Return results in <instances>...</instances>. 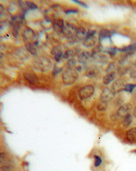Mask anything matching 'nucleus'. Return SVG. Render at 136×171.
<instances>
[{"label":"nucleus","instance_id":"obj_1","mask_svg":"<svg viewBox=\"0 0 136 171\" xmlns=\"http://www.w3.org/2000/svg\"><path fill=\"white\" fill-rule=\"evenodd\" d=\"M78 72L74 68H67L62 74V81L66 85H71L77 81Z\"/></svg>","mask_w":136,"mask_h":171},{"label":"nucleus","instance_id":"obj_2","mask_svg":"<svg viewBox=\"0 0 136 171\" xmlns=\"http://www.w3.org/2000/svg\"><path fill=\"white\" fill-rule=\"evenodd\" d=\"M95 92V88L92 85H86L82 87L78 91V96L81 100H85L90 98Z\"/></svg>","mask_w":136,"mask_h":171},{"label":"nucleus","instance_id":"obj_3","mask_svg":"<svg viewBox=\"0 0 136 171\" xmlns=\"http://www.w3.org/2000/svg\"><path fill=\"white\" fill-rule=\"evenodd\" d=\"M77 32L76 26L74 24L67 23L64 27L63 33V35L68 39H73L75 37V34Z\"/></svg>","mask_w":136,"mask_h":171},{"label":"nucleus","instance_id":"obj_4","mask_svg":"<svg viewBox=\"0 0 136 171\" xmlns=\"http://www.w3.org/2000/svg\"><path fill=\"white\" fill-rule=\"evenodd\" d=\"M115 95L116 93L111 88L106 87V88H105L102 91L100 96V100L101 102L107 103V102L112 100L115 97Z\"/></svg>","mask_w":136,"mask_h":171},{"label":"nucleus","instance_id":"obj_5","mask_svg":"<svg viewBox=\"0 0 136 171\" xmlns=\"http://www.w3.org/2000/svg\"><path fill=\"white\" fill-rule=\"evenodd\" d=\"M22 36H23V38L25 41H27L30 43H32L33 42H36L37 40V36L35 32L29 28L24 30Z\"/></svg>","mask_w":136,"mask_h":171},{"label":"nucleus","instance_id":"obj_6","mask_svg":"<svg viewBox=\"0 0 136 171\" xmlns=\"http://www.w3.org/2000/svg\"><path fill=\"white\" fill-rule=\"evenodd\" d=\"M35 64L37 68V70L44 72L48 70V68L51 66V61L50 62L48 59L40 58L36 62Z\"/></svg>","mask_w":136,"mask_h":171},{"label":"nucleus","instance_id":"obj_7","mask_svg":"<svg viewBox=\"0 0 136 171\" xmlns=\"http://www.w3.org/2000/svg\"><path fill=\"white\" fill-rule=\"evenodd\" d=\"M132 109V104L131 103H125L121 105L117 111V115L120 117H124L129 114Z\"/></svg>","mask_w":136,"mask_h":171},{"label":"nucleus","instance_id":"obj_8","mask_svg":"<svg viewBox=\"0 0 136 171\" xmlns=\"http://www.w3.org/2000/svg\"><path fill=\"white\" fill-rule=\"evenodd\" d=\"M126 85L127 84L125 81H124L123 78H119L117 79L116 81L113 83V84L111 87V89L116 93L118 92H120V91L124 90Z\"/></svg>","mask_w":136,"mask_h":171},{"label":"nucleus","instance_id":"obj_9","mask_svg":"<svg viewBox=\"0 0 136 171\" xmlns=\"http://www.w3.org/2000/svg\"><path fill=\"white\" fill-rule=\"evenodd\" d=\"M51 54L54 56V58L56 62H59L63 55L62 48L59 46L54 47L51 50Z\"/></svg>","mask_w":136,"mask_h":171},{"label":"nucleus","instance_id":"obj_10","mask_svg":"<svg viewBox=\"0 0 136 171\" xmlns=\"http://www.w3.org/2000/svg\"><path fill=\"white\" fill-rule=\"evenodd\" d=\"M126 138L131 143H136V127L130 128L126 132Z\"/></svg>","mask_w":136,"mask_h":171},{"label":"nucleus","instance_id":"obj_11","mask_svg":"<svg viewBox=\"0 0 136 171\" xmlns=\"http://www.w3.org/2000/svg\"><path fill=\"white\" fill-rule=\"evenodd\" d=\"M52 27H53V29L56 33H63L64 27H65L63 20L62 19L55 20L53 23V24H52Z\"/></svg>","mask_w":136,"mask_h":171},{"label":"nucleus","instance_id":"obj_12","mask_svg":"<svg viewBox=\"0 0 136 171\" xmlns=\"http://www.w3.org/2000/svg\"><path fill=\"white\" fill-rule=\"evenodd\" d=\"M97 42V38L95 36L91 37H87L83 41V45L86 48L94 47Z\"/></svg>","mask_w":136,"mask_h":171},{"label":"nucleus","instance_id":"obj_13","mask_svg":"<svg viewBox=\"0 0 136 171\" xmlns=\"http://www.w3.org/2000/svg\"><path fill=\"white\" fill-rule=\"evenodd\" d=\"M86 34H87V32H86L85 28H83V27H80V28L77 29L76 34H75V38L78 41L84 40L86 38Z\"/></svg>","mask_w":136,"mask_h":171},{"label":"nucleus","instance_id":"obj_14","mask_svg":"<svg viewBox=\"0 0 136 171\" xmlns=\"http://www.w3.org/2000/svg\"><path fill=\"white\" fill-rule=\"evenodd\" d=\"M98 73H99V71H98L97 68L93 65H90L86 68V74L88 77H90V78L95 77L97 75Z\"/></svg>","mask_w":136,"mask_h":171},{"label":"nucleus","instance_id":"obj_15","mask_svg":"<svg viewBox=\"0 0 136 171\" xmlns=\"http://www.w3.org/2000/svg\"><path fill=\"white\" fill-rule=\"evenodd\" d=\"M90 57H91V53L88 51H85L81 53L78 55V62L80 63H85L89 61Z\"/></svg>","mask_w":136,"mask_h":171},{"label":"nucleus","instance_id":"obj_16","mask_svg":"<svg viewBox=\"0 0 136 171\" xmlns=\"http://www.w3.org/2000/svg\"><path fill=\"white\" fill-rule=\"evenodd\" d=\"M116 78V74L114 72H112V73H108L105 76H104L103 78V83L105 85H108L110 84L111 83L114 81Z\"/></svg>","mask_w":136,"mask_h":171},{"label":"nucleus","instance_id":"obj_17","mask_svg":"<svg viewBox=\"0 0 136 171\" xmlns=\"http://www.w3.org/2000/svg\"><path fill=\"white\" fill-rule=\"evenodd\" d=\"M24 77L26 81L31 85L36 84L37 81V77L35 74H32V73H25L24 74Z\"/></svg>","mask_w":136,"mask_h":171},{"label":"nucleus","instance_id":"obj_18","mask_svg":"<svg viewBox=\"0 0 136 171\" xmlns=\"http://www.w3.org/2000/svg\"><path fill=\"white\" fill-rule=\"evenodd\" d=\"M111 36V32L107 29H101V32H100L99 35V40L100 42L104 40L105 39L109 38Z\"/></svg>","mask_w":136,"mask_h":171},{"label":"nucleus","instance_id":"obj_19","mask_svg":"<svg viewBox=\"0 0 136 171\" xmlns=\"http://www.w3.org/2000/svg\"><path fill=\"white\" fill-rule=\"evenodd\" d=\"M133 122V116L131 114H128L127 115L124 117L123 121V125L124 128H128L129 127L131 124Z\"/></svg>","mask_w":136,"mask_h":171},{"label":"nucleus","instance_id":"obj_20","mask_svg":"<svg viewBox=\"0 0 136 171\" xmlns=\"http://www.w3.org/2000/svg\"><path fill=\"white\" fill-rule=\"evenodd\" d=\"M119 51L120 52H123V53H134L135 51H136V44H131V45H129V46H127V47H124L122 48L119 49Z\"/></svg>","mask_w":136,"mask_h":171},{"label":"nucleus","instance_id":"obj_21","mask_svg":"<svg viewBox=\"0 0 136 171\" xmlns=\"http://www.w3.org/2000/svg\"><path fill=\"white\" fill-rule=\"evenodd\" d=\"M25 47L27 48V51L31 53V54L33 56H36L37 55V52L36 47H34V45L33 43H27L25 44Z\"/></svg>","mask_w":136,"mask_h":171},{"label":"nucleus","instance_id":"obj_22","mask_svg":"<svg viewBox=\"0 0 136 171\" xmlns=\"http://www.w3.org/2000/svg\"><path fill=\"white\" fill-rule=\"evenodd\" d=\"M21 28V23L20 21H18L14 24V28H13V34L15 37L18 35V33H19Z\"/></svg>","mask_w":136,"mask_h":171},{"label":"nucleus","instance_id":"obj_23","mask_svg":"<svg viewBox=\"0 0 136 171\" xmlns=\"http://www.w3.org/2000/svg\"><path fill=\"white\" fill-rule=\"evenodd\" d=\"M75 55V52L73 50H68L66 51L65 53H63V57L64 59H67L70 58H73V57Z\"/></svg>","mask_w":136,"mask_h":171},{"label":"nucleus","instance_id":"obj_24","mask_svg":"<svg viewBox=\"0 0 136 171\" xmlns=\"http://www.w3.org/2000/svg\"><path fill=\"white\" fill-rule=\"evenodd\" d=\"M136 87V84H132V83H129V84H127L125 87H124V91L127 92L132 93L133 91L135 89Z\"/></svg>","mask_w":136,"mask_h":171},{"label":"nucleus","instance_id":"obj_25","mask_svg":"<svg viewBox=\"0 0 136 171\" xmlns=\"http://www.w3.org/2000/svg\"><path fill=\"white\" fill-rule=\"evenodd\" d=\"M77 63V61L75 60V58H71L69 61H68V62L67 63V68H74V66H75Z\"/></svg>","mask_w":136,"mask_h":171},{"label":"nucleus","instance_id":"obj_26","mask_svg":"<svg viewBox=\"0 0 136 171\" xmlns=\"http://www.w3.org/2000/svg\"><path fill=\"white\" fill-rule=\"evenodd\" d=\"M94 159H95V161H94V166L95 167L100 166L102 164V159L101 158V157L98 156V155H95Z\"/></svg>","mask_w":136,"mask_h":171},{"label":"nucleus","instance_id":"obj_27","mask_svg":"<svg viewBox=\"0 0 136 171\" xmlns=\"http://www.w3.org/2000/svg\"><path fill=\"white\" fill-rule=\"evenodd\" d=\"M101 50H102V48H101V47L100 46V45H98V46H96L95 48H93V52L91 53V56L94 57V56L96 55L100 54V53L101 51Z\"/></svg>","mask_w":136,"mask_h":171},{"label":"nucleus","instance_id":"obj_28","mask_svg":"<svg viewBox=\"0 0 136 171\" xmlns=\"http://www.w3.org/2000/svg\"><path fill=\"white\" fill-rule=\"evenodd\" d=\"M25 4L29 9H32V10L37 9V6L35 4V3L32 2H26Z\"/></svg>","mask_w":136,"mask_h":171},{"label":"nucleus","instance_id":"obj_29","mask_svg":"<svg viewBox=\"0 0 136 171\" xmlns=\"http://www.w3.org/2000/svg\"><path fill=\"white\" fill-rule=\"evenodd\" d=\"M107 103H105V102H100V103L98 104L97 106V108L98 110H100V111H104V110L106 109L107 108Z\"/></svg>","mask_w":136,"mask_h":171},{"label":"nucleus","instance_id":"obj_30","mask_svg":"<svg viewBox=\"0 0 136 171\" xmlns=\"http://www.w3.org/2000/svg\"><path fill=\"white\" fill-rule=\"evenodd\" d=\"M0 171H14V170L11 166L5 165L0 166Z\"/></svg>","mask_w":136,"mask_h":171},{"label":"nucleus","instance_id":"obj_31","mask_svg":"<svg viewBox=\"0 0 136 171\" xmlns=\"http://www.w3.org/2000/svg\"><path fill=\"white\" fill-rule=\"evenodd\" d=\"M116 50L117 49L116 48H111L108 49L107 53H108V54L110 56H114L116 54Z\"/></svg>","mask_w":136,"mask_h":171},{"label":"nucleus","instance_id":"obj_32","mask_svg":"<svg viewBox=\"0 0 136 171\" xmlns=\"http://www.w3.org/2000/svg\"><path fill=\"white\" fill-rule=\"evenodd\" d=\"M6 159V154L3 152H0V164L4 162Z\"/></svg>","mask_w":136,"mask_h":171},{"label":"nucleus","instance_id":"obj_33","mask_svg":"<svg viewBox=\"0 0 136 171\" xmlns=\"http://www.w3.org/2000/svg\"><path fill=\"white\" fill-rule=\"evenodd\" d=\"M96 33V30L95 29H89V32H87V34H86V37H91V36H95V34Z\"/></svg>","mask_w":136,"mask_h":171},{"label":"nucleus","instance_id":"obj_34","mask_svg":"<svg viewBox=\"0 0 136 171\" xmlns=\"http://www.w3.org/2000/svg\"><path fill=\"white\" fill-rule=\"evenodd\" d=\"M114 69V64L113 63H111L108 66L107 70H106V72L108 73H112V70Z\"/></svg>","mask_w":136,"mask_h":171},{"label":"nucleus","instance_id":"obj_35","mask_svg":"<svg viewBox=\"0 0 136 171\" xmlns=\"http://www.w3.org/2000/svg\"><path fill=\"white\" fill-rule=\"evenodd\" d=\"M63 70V68H55L54 70H53V74H58L59 73H61V72Z\"/></svg>","mask_w":136,"mask_h":171},{"label":"nucleus","instance_id":"obj_36","mask_svg":"<svg viewBox=\"0 0 136 171\" xmlns=\"http://www.w3.org/2000/svg\"><path fill=\"white\" fill-rule=\"evenodd\" d=\"M78 11V10H68L66 11V14H70V13H76Z\"/></svg>","mask_w":136,"mask_h":171},{"label":"nucleus","instance_id":"obj_37","mask_svg":"<svg viewBox=\"0 0 136 171\" xmlns=\"http://www.w3.org/2000/svg\"><path fill=\"white\" fill-rule=\"evenodd\" d=\"M74 2H75V3H79V4H80L82 6H84V7H85V8H87V6H86V5L85 4V3H84L83 2H80V1H74Z\"/></svg>","mask_w":136,"mask_h":171},{"label":"nucleus","instance_id":"obj_38","mask_svg":"<svg viewBox=\"0 0 136 171\" xmlns=\"http://www.w3.org/2000/svg\"><path fill=\"white\" fill-rule=\"evenodd\" d=\"M3 11H4V8H3V6L0 5V14H2Z\"/></svg>","mask_w":136,"mask_h":171},{"label":"nucleus","instance_id":"obj_39","mask_svg":"<svg viewBox=\"0 0 136 171\" xmlns=\"http://www.w3.org/2000/svg\"><path fill=\"white\" fill-rule=\"evenodd\" d=\"M133 115H134V117H135V118L136 119V106H135V108H134V110Z\"/></svg>","mask_w":136,"mask_h":171},{"label":"nucleus","instance_id":"obj_40","mask_svg":"<svg viewBox=\"0 0 136 171\" xmlns=\"http://www.w3.org/2000/svg\"><path fill=\"white\" fill-rule=\"evenodd\" d=\"M134 97H135V98L136 99V92H135V95H134Z\"/></svg>","mask_w":136,"mask_h":171},{"label":"nucleus","instance_id":"obj_41","mask_svg":"<svg viewBox=\"0 0 136 171\" xmlns=\"http://www.w3.org/2000/svg\"><path fill=\"white\" fill-rule=\"evenodd\" d=\"M2 55H2V54H1V53H0V58H2Z\"/></svg>","mask_w":136,"mask_h":171}]
</instances>
